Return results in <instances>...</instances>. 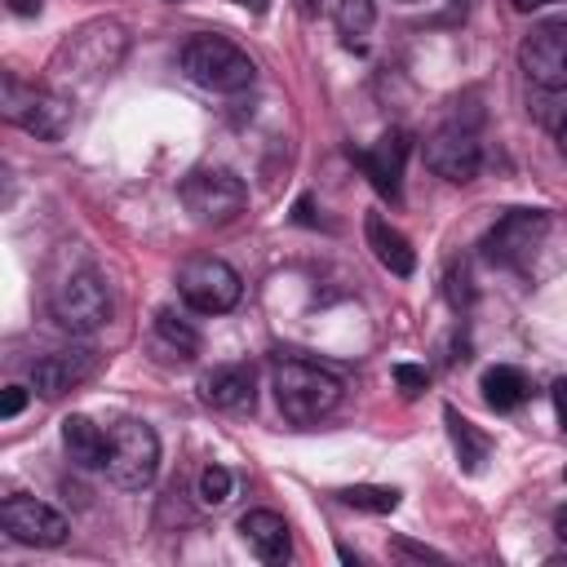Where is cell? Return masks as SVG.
Listing matches in <instances>:
<instances>
[{
    "instance_id": "15",
    "label": "cell",
    "mask_w": 567,
    "mask_h": 567,
    "mask_svg": "<svg viewBox=\"0 0 567 567\" xmlns=\"http://www.w3.org/2000/svg\"><path fill=\"white\" fill-rule=\"evenodd\" d=\"M204 403H213L217 412H252L257 403V381H252V368L248 363H221L213 368L204 381Z\"/></svg>"
},
{
    "instance_id": "9",
    "label": "cell",
    "mask_w": 567,
    "mask_h": 567,
    "mask_svg": "<svg viewBox=\"0 0 567 567\" xmlns=\"http://www.w3.org/2000/svg\"><path fill=\"white\" fill-rule=\"evenodd\" d=\"M0 527L9 532V540L35 545V549H53V545H62L66 532H71L66 518H62L53 505L35 501V496H9V501L0 505Z\"/></svg>"
},
{
    "instance_id": "16",
    "label": "cell",
    "mask_w": 567,
    "mask_h": 567,
    "mask_svg": "<svg viewBox=\"0 0 567 567\" xmlns=\"http://www.w3.org/2000/svg\"><path fill=\"white\" fill-rule=\"evenodd\" d=\"M363 235H368V248H372V257L390 270V275H399V279H408L412 270H416V252H412V244H408V235L403 230H394L381 213H368L363 217Z\"/></svg>"
},
{
    "instance_id": "32",
    "label": "cell",
    "mask_w": 567,
    "mask_h": 567,
    "mask_svg": "<svg viewBox=\"0 0 567 567\" xmlns=\"http://www.w3.org/2000/svg\"><path fill=\"white\" fill-rule=\"evenodd\" d=\"M554 527H558V536H563V540H567V505H563V509H558V514H554Z\"/></svg>"
},
{
    "instance_id": "5",
    "label": "cell",
    "mask_w": 567,
    "mask_h": 567,
    "mask_svg": "<svg viewBox=\"0 0 567 567\" xmlns=\"http://www.w3.org/2000/svg\"><path fill=\"white\" fill-rule=\"evenodd\" d=\"M182 204L199 226H230L248 208V186L230 168H195L182 182Z\"/></svg>"
},
{
    "instance_id": "29",
    "label": "cell",
    "mask_w": 567,
    "mask_h": 567,
    "mask_svg": "<svg viewBox=\"0 0 567 567\" xmlns=\"http://www.w3.org/2000/svg\"><path fill=\"white\" fill-rule=\"evenodd\" d=\"M4 4H9L18 18H35V13H40V0H4Z\"/></svg>"
},
{
    "instance_id": "30",
    "label": "cell",
    "mask_w": 567,
    "mask_h": 567,
    "mask_svg": "<svg viewBox=\"0 0 567 567\" xmlns=\"http://www.w3.org/2000/svg\"><path fill=\"white\" fill-rule=\"evenodd\" d=\"M399 554H412V558H443V554H434V549H421V545H408V540H399Z\"/></svg>"
},
{
    "instance_id": "12",
    "label": "cell",
    "mask_w": 567,
    "mask_h": 567,
    "mask_svg": "<svg viewBox=\"0 0 567 567\" xmlns=\"http://www.w3.org/2000/svg\"><path fill=\"white\" fill-rule=\"evenodd\" d=\"M425 164H430L439 177H447V182H474L478 168H483V146L474 142L470 128L447 124V128H439V133L425 142Z\"/></svg>"
},
{
    "instance_id": "14",
    "label": "cell",
    "mask_w": 567,
    "mask_h": 567,
    "mask_svg": "<svg viewBox=\"0 0 567 567\" xmlns=\"http://www.w3.org/2000/svg\"><path fill=\"white\" fill-rule=\"evenodd\" d=\"M93 368H97V354H93L89 346L53 350V354H44V359H35V363H31V385H35V394L58 399V394H66V390L84 385V381L93 377Z\"/></svg>"
},
{
    "instance_id": "28",
    "label": "cell",
    "mask_w": 567,
    "mask_h": 567,
    "mask_svg": "<svg viewBox=\"0 0 567 567\" xmlns=\"http://www.w3.org/2000/svg\"><path fill=\"white\" fill-rule=\"evenodd\" d=\"M554 408H558V421H563V430H567V377L554 381Z\"/></svg>"
},
{
    "instance_id": "13",
    "label": "cell",
    "mask_w": 567,
    "mask_h": 567,
    "mask_svg": "<svg viewBox=\"0 0 567 567\" xmlns=\"http://www.w3.org/2000/svg\"><path fill=\"white\" fill-rule=\"evenodd\" d=\"M408 151H412V137H408L403 128H390V133L377 137L368 151H359L363 177H368L372 190H377L381 199H390V204L403 195V159H408Z\"/></svg>"
},
{
    "instance_id": "25",
    "label": "cell",
    "mask_w": 567,
    "mask_h": 567,
    "mask_svg": "<svg viewBox=\"0 0 567 567\" xmlns=\"http://www.w3.org/2000/svg\"><path fill=\"white\" fill-rule=\"evenodd\" d=\"M394 381H399V390H403L408 399H416V394L430 385V372L416 368V363H399V368H394Z\"/></svg>"
},
{
    "instance_id": "27",
    "label": "cell",
    "mask_w": 567,
    "mask_h": 567,
    "mask_svg": "<svg viewBox=\"0 0 567 567\" xmlns=\"http://www.w3.org/2000/svg\"><path fill=\"white\" fill-rule=\"evenodd\" d=\"M22 408H27V390H22V385H9V390H4V403H0V416L9 421V416H18Z\"/></svg>"
},
{
    "instance_id": "11",
    "label": "cell",
    "mask_w": 567,
    "mask_h": 567,
    "mask_svg": "<svg viewBox=\"0 0 567 567\" xmlns=\"http://www.w3.org/2000/svg\"><path fill=\"white\" fill-rule=\"evenodd\" d=\"M120 53H124V31H120L115 22H89V27H80V31L58 49L53 62H66V58H71V71H75V75H102V71H111V66L120 62ZM71 71H66V75H71Z\"/></svg>"
},
{
    "instance_id": "23",
    "label": "cell",
    "mask_w": 567,
    "mask_h": 567,
    "mask_svg": "<svg viewBox=\"0 0 567 567\" xmlns=\"http://www.w3.org/2000/svg\"><path fill=\"white\" fill-rule=\"evenodd\" d=\"M337 496H341V505L368 509V514H390L399 505V492L394 487H377V483H354V487H341Z\"/></svg>"
},
{
    "instance_id": "20",
    "label": "cell",
    "mask_w": 567,
    "mask_h": 567,
    "mask_svg": "<svg viewBox=\"0 0 567 567\" xmlns=\"http://www.w3.org/2000/svg\"><path fill=\"white\" fill-rule=\"evenodd\" d=\"M155 346H164V350H168V359L190 363V359L199 354V332H195L182 315L159 310V315H155Z\"/></svg>"
},
{
    "instance_id": "3",
    "label": "cell",
    "mask_w": 567,
    "mask_h": 567,
    "mask_svg": "<svg viewBox=\"0 0 567 567\" xmlns=\"http://www.w3.org/2000/svg\"><path fill=\"white\" fill-rule=\"evenodd\" d=\"M275 399L288 421L310 425V421H323L341 403V381L310 359H284L275 368Z\"/></svg>"
},
{
    "instance_id": "2",
    "label": "cell",
    "mask_w": 567,
    "mask_h": 567,
    "mask_svg": "<svg viewBox=\"0 0 567 567\" xmlns=\"http://www.w3.org/2000/svg\"><path fill=\"white\" fill-rule=\"evenodd\" d=\"M182 71L208 93H244L257 80L252 58L226 35H190L182 44Z\"/></svg>"
},
{
    "instance_id": "17",
    "label": "cell",
    "mask_w": 567,
    "mask_h": 567,
    "mask_svg": "<svg viewBox=\"0 0 567 567\" xmlns=\"http://www.w3.org/2000/svg\"><path fill=\"white\" fill-rule=\"evenodd\" d=\"M239 532H244V540L252 545V554H257L261 563H284V558L292 554L288 523H284V514H275V509H248V514L239 518Z\"/></svg>"
},
{
    "instance_id": "1",
    "label": "cell",
    "mask_w": 567,
    "mask_h": 567,
    "mask_svg": "<svg viewBox=\"0 0 567 567\" xmlns=\"http://www.w3.org/2000/svg\"><path fill=\"white\" fill-rule=\"evenodd\" d=\"M49 310L66 332H97L111 319V292L106 279L97 275V266L89 257H71L62 252L58 270L49 275Z\"/></svg>"
},
{
    "instance_id": "33",
    "label": "cell",
    "mask_w": 567,
    "mask_h": 567,
    "mask_svg": "<svg viewBox=\"0 0 567 567\" xmlns=\"http://www.w3.org/2000/svg\"><path fill=\"white\" fill-rule=\"evenodd\" d=\"M558 151L567 155V115H563V124H558Z\"/></svg>"
},
{
    "instance_id": "6",
    "label": "cell",
    "mask_w": 567,
    "mask_h": 567,
    "mask_svg": "<svg viewBox=\"0 0 567 567\" xmlns=\"http://www.w3.org/2000/svg\"><path fill=\"white\" fill-rule=\"evenodd\" d=\"M177 292L195 315H226L244 297V279L221 257H190L177 275Z\"/></svg>"
},
{
    "instance_id": "8",
    "label": "cell",
    "mask_w": 567,
    "mask_h": 567,
    "mask_svg": "<svg viewBox=\"0 0 567 567\" xmlns=\"http://www.w3.org/2000/svg\"><path fill=\"white\" fill-rule=\"evenodd\" d=\"M549 230V213L540 208H509L487 235H483V257L496 261V266H523L536 244L545 239Z\"/></svg>"
},
{
    "instance_id": "19",
    "label": "cell",
    "mask_w": 567,
    "mask_h": 567,
    "mask_svg": "<svg viewBox=\"0 0 567 567\" xmlns=\"http://www.w3.org/2000/svg\"><path fill=\"white\" fill-rule=\"evenodd\" d=\"M478 385H483L487 408H496V412H514V408H523V399H527V377H523L518 368H509V363L487 368Z\"/></svg>"
},
{
    "instance_id": "7",
    "label": "cell",
    "mask_w": 567,
    "mask_h": 567,
    "mask_svg": "<svg viewBox=\"0 0 567 567\" xmlns=\"http://www.w3.org/2000/svg\"><path fill=\"white\" fill-rule=\"evenodd\" d=\"M4 115L40 137V142H58L71 128V102L53 89H35V84H18L13 75H4Z\"/></svg>"
},
{
    "instance_id": "4",
    "label": "cell",
    "mask_w": 567,
    "mask_h": 567,
    "mask_svg": "<svg viewBox=\"0 0 567 567\" xmlns=\"http://www.w3.org/2000/svg\"><path fill=\"white\" fill-rule=\"evenodd\" d=\"M159 470V439L146 421H115L111 425V456H106V478L124 492H142Z\"/></svg>"
},
{
    "instance_id": "21",
    "label": "cell",
    "mask_w": 567,
    "mask_h": 567,
    "mask_svg": "<svg viewBox=\"0 0 567 567\" xmlns=\"http://www.w3.org/2000/svg\"><path fill=\"white\" fill-rule=\"evenodd\" d=\"M443 421H447V434H452V447H456L461 465L474 474V470L487 461V452H492L487 434H478V425H474V421H465L456 408H443Z\"/></svg>"
},
{
    "instance_id": "26",
    "label": "cell",
    "mask_w": 567,
    "mask_h": 567,
    "mask_svg": "<svg viewBox=\"0 0 567 567\" xmlns=\"http://www.w3.org/2000/svg\"><path fill=\"white\" fill-rule=\"evenodd\" d=\"M447 297H452V306H470L474 301V288H470V275L465 270H452L447 275Z\"/></svg>"
},
{
    "instance_id": "10",
    "label": "cell",
    "mask_w": 567,
    "mask_h": 567,
    "mask_svg": "<svg viewBox=\"0 0 567 567\" xmlns=\"http://www.w3.org/2000/svg\"><path fill=\"white\" fill-rule=\"evenodd\" d=\"M518 62L532 84L567 89V22H540L518 44Z\"/></svg>"
},
{
    "instance_id": "18",
    "label": "cell",
    "mask_w": 567,
    "mask_h": 567,
    "mask_svg": "<svg viewBox=\"0 0 567 567\" xmlns=\"http://www.w3.org/2000/svg\"><path fill=\"white\" fill-rule=\"evenodd\" d=\"M62 443H66V456H71L80 470H106L111 430L93 425L89 416H66V421H62Z\"/></svg>"
},
{
    "instance_id": "34",
    "label": "cell",
    "mask_w": 567,
    "mask_h": 567,
    "mask_svg": "<svg viewBox=\"0 0 567 567\" xmlns=\"http://www.w3.org/2000/svg\"><path fill=\"white\" fill-rule=\"evenodd\" d=\"M518 9H536V4H549V0H514Z\"/></svg>"
},
{
    "instance_id": "24",
    "label": "cell",
    "mask_w": 567,
    "mask_h": 567,
    "mask_svg": "<svg viewBox=\"0 0 567 567\" xmlns=\"http://www.w3.org/2000/svg\"><path fill=\"white\" fill-rule=\"evenodd\" d=\"M230 487H235V478H230V470H221V465H204L199 470V501L204 505H226L230 501Z\"/></svg>"
},
{
    "instance_id": "22",
    "label": "cell",
    "mask_w": 567,
    "mask_h": 567,
    "mask_svg": "<svg viewBox=\"0 0 567 567\" xmlns=\"http://www.w3.org/2000/svg\"><path fill=\"white\" fill-rule=\"evenodd\" d=\"M332 18H337V31H341L346 44H363L372 22H377V4L372 0H337Z\"/></svg>"
},
{
    "instance_id": "31",
    "label": "cell",
    "mask_w": 567,
    "mask_h": 567,
    "mask_svg": "<svg viewBox=\"0 0 567 567\" xmlns=\"http://www.w3.org/2000/svg\"><path fill=\"white\" fill-rule=\"evenodd\" d=\"M297 13H301V18H315V13H319V0H297Z\"/></svg>"
}]
</instances>
